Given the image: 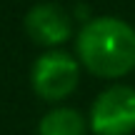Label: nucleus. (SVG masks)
<instances>
[{
	"label": "nucleus",
	"mask_w": 135,
	"mask_h": 135,
	"mask_svg": "<svg viewBox=\"0 0 135 135\" xmlns=\"http://www.w3.org/2000/svg\"><path fill=\"white\" fill-rule=\"evenodd\" d=\"M75 48L80 65L105 80L123 78L135 68V30L113 15H100L83 23Z\"/></svg>",
	"instance_id": "1"
},
{
	"label": "nucleus",
	"mask_w": 135,
	"mask_h": 135,
	"mask_svg": "<svg viewBox=\"0 0 135 135\" xmlns=\"http://www.w3.org/2000/svg\"><path fill=\"white\" fill-rule=\"evenodd\" d=\"M80 80V63L70 53L55 48L45 50L30 70V85L33 93L45 103H63L70 98Z\"/></svg>",
	"instance_id": "2"
},
{
	"label": "nucleus",
	"mask_w": 135,
	"mask_h": 135,
	"mask_svg": "<svg viewBox=\"0 0 135 135\" xmlns=\"http://www.w3.org/2000/svg\"><path fill=\"white\" fill-rule=\"evenodd\" d=\"M88 125L95 135H130L135 133V88L110 85L93 100Z\"/></svg>",
	"instance_id": "3"
},
{
	"label": "nucleus",
	"mask_w": 135,
	"mask_h": 135,
	"mask_svg": "<svg viewBox=\"0 0 135 135\" xmlns=\"http://www.w3.org/2000/svg\"><path fill=\"white\" fill-rule=\"evenodd\" d=\"M25 33L35 45L55 50L73 38V18L55 3H38L25 13Z\"/></svg>",
	"instance_id": "4"
},
{
	"label": "nucleus",
	"mask_w": 135,
	"mask_h": 135,
	"mask_svg": "<svg viewBox=\"0 0 135 135\" xmlns=\"http://www.w3.org/2000/svg\"><path fill=\"white\" fill-rule=\"evenodd\" d=\"M88 120L75 108H53L38 123V135H85Z\"/></svg>",
	"instance_id": "5"
}]
</instances>
